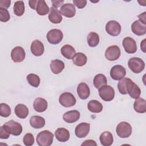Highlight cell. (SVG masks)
<instances>
[{
    "mask_svg": "<svg viewBox=\"0 0 146 146\" xmlns=\"http://www.w3.org/2000/svg\"><path fill=\"white\" fill-rule=\"evenodd\" d=\"M93 83L95 88L99 89L103 86L107 85V80L106 76L102 74H99L95 76Z\"/></svg>",
    "mask_w": 146,
    "mask_h": 146,
    "instance_id": "obj_32",
    "label": "cell"
},
{
    "mask_svg": "<svg viewBox=\"0 0 146 146\" xmlns=\"http://www.w3.org/2000/svg\"><path fill=\"white\" fill-rule=\"evenodd\" d=\"M60 13L61 15H63L66 17L72 18L76 14V9L73 4L70 3H65L61 6Z\"/></svg>",
    "mask_w": 146,
    "mask_h": 146,
    "instance_id": "obj_15",
    "label": "cell"
},
{
    "mask_svg": "<svg viewBox=\"0 0 146 146\" xmlns=\"http://www.w3.org/2000/svg\"><path fill=\"white\" fill-rule=\"evenodd\" d=\"M128 79V78H123L119 80L117 83V88L119 92L121 94H123V95L127 94V83Z\"/></svg>",
    "mask_w": 146,
    "mask_h": 146,
    "instance_id": "obj_36",
    "label": "cell"
},
{
    "mask_svg": "<svg viewBox=\"0 0 146 146\" xmlns=\"http://www.w3.org/2000/svg\"><path fill=\"white\" fill-rule=\"evenodd\" d=\"M123 46L126 52L128 54L135 53L137 51L136 41L131 37H125L123 40Z\"/></svg>",
    "mask_w": 146,
    "mask_h": 146,
    "instance_id": "obj_12",
    "label": "cell"
},
{
    "mask_svg": "<svg viewBox=\"0 0 146 146\" xmlns=\"http://www.w3.org/2000/svg\"><path fill=\"white\" fill-rule=\"evenodd\" d=\"M62 55L68 59H71L76 54L75 48L70 44L64 45L60 49Z\"/></svg>",
    "mask_w": 146,
    "mask_h": 146,
    "instance_id": "obj_27",
    "label": "cell"
},
{
    "mask_svg": "<svg viewBox=\"0 0 146 146\" xmlns=\"http://www.w3.org/2000/svg\"><path fill=\"white\" fill-rule=\"evenodd\" d=\"M129 68L134 73L139 74L143 71L145 68L144 62L140 58H131L128 62Z\"/></svg>",
    "mask_w": 146,
    "mask_h": 146,
    "instance_id": "obj_2",
    "label": "cell"
},
{
    "mask_svg": "<svg viewBox=\"0 0 146 146\" xmlns=\"http://www.w3.org/2000/svg\"><path fill=\"white\" fill-rule=\"evenodd\" d=\"M35 10L39 15H45L50 11V9L44 0H38Z\"/></svg>",
    "mask_w": 146,
    "mask_h": 146,
    "instance_id": "obj_30",
    "label": "cell"
},
{
    "mask_svg": "<svg viewBox=\"0 0 146 146\" xmlns=\"http://www.w3.org/2000/svg\"><path fill=\"white\" fill-rule=\"evenodd\" d=\"M28 83L34 87H38L40 84V78L38 75L35 74H29L27 76Z\"/></svg>",
    "mask_w": 146,
    "mask_h": 146,
    "instance_id": "obj_35",
    "label": "cell"
},
{
    "mask_svg": "<svg viewBox=\"0 0 146 146\" xmlns=\"http://www.w3.org/2000/svg\"><path fill=\"white\" fill-rule=\"evenodd\" d=\"M14 112L19 118L25 119L29 115V109L25 105L18 104L15 107Z\"/></svg>",
    "mask_w": 146,
    "mask_h": 146,
    "instance_id": "obj_28",
    "label": "cell"
},
{
    "mask_svg": "<svg viewBox=\"0 0 146 146\" xmlns=\"http://www.w3.org/2000/svg\"><path fill=\"white\" fill-rule=\"evenodd\" d=\"M99 95L103 100L105 102H110L115 97L114 89L110 86H103L99 88Z\"/></svg>",
    "mask_w": 146,
    "mask_h": 146,
    "instance_id": "obj_4",
    "label": "cell"
},
{
    "mask_svg": "<svg viewBox=\"0 0 146 146\" xmlns=\"http://www.w3.org/2000/svg\"><path fill=\"white\" fill-rule=\"evenodd\" d=\"M116 132L120 138H127L132 133V127L128 123L121 121L117 125Z\"/></svg>",
    "mask_w": 146,
    "mask_h": 146,
    "instance_id": "obj_3",
    "label": "cell"
},
{
    "mask_svg": "<svg viewBox=\"0 0 146 146\" xmlns=\"http://www.w3.org/2000/svg\"><path fill=\"white\" fill-rule=\"evenodd\" d=\"M51 3L52 4V7H55V8H58L59 6H60L62 5H63V3H64V0H55L51 1Z\"/></svg>",
    "mask_w": 146,
    "mask_h": 146,
    "instance_id": "obj_43",
    "label": "cell"
},
{
    "mask_svg": "<svg viewBox=\"0 0 146 146\" xmlns=\"http://www.w3.org/2000/svg\"><path fill=\"white\" fill-rule=\"evenodd\" d=\"M88 110L93 113H99L103 110V105L96 100H91L87 104Z\"/></svg>",
    "mask_w": 146,
    "mask_h": 146,
    "instance_id": "obj_31",
    "label": "cell"
},
{
    "mask_svg": "<svg viewBox=\"0 0 146 146\" xmlns=\"http://www.w3.org/2000/svg\"><path fill=\"white\" fill-rule=\"evenodd\" d=\"M80 112L77 110H71L65 112L63 115V119L66 123H73L80 118Z\"/></svg>",
    "mask_w": 146,
    "mask_h": 146,
    "instance_id": "obj_18",
    "label": "cell"
},
{
    "mask_svg": "<svg viewBox=\"0 0 146 146\" xmlns=\"http://www.w3.org/2000/svg\"><path fill=\"white\" fill-rule=\"evenodd\" d=\"M73 3L78 9H83L87 5V1H86V0H73Z\"/></svg>",
    "mask_w": 146,
    "mask_h": 146,
    "instance_id": "obj_41",
    "label": "cell"
},
{
    "mask_svg": "<svg viewBox=\"0 0 146 146\" xmlns=\"http://www.w3.org/2000/svg\"><path fill=\"white\" fill-rule=\"evenodd\" d=\"M134 110L139 113H144L146 112V102L141 98L136 99L133 103Z\"/></svg>",
    "mask_w": 146,
    "mask_h": 146,
    "instance_id": "obj_25",
    "label": "cell"
},
{
    "mask_svg": "<svg viewBox=\"0 0 146 146\" xmlns=\"http://www.w3.org/2000/svg\"><path fill=\"white\" fill-rule=\"evenodd\" d=\"M131 30L133 34L137 36H141L146 33V25L139 20L135 21L131 25Z\"/></svg>",
    "mask_w": 146,
    "mask_h": 146,
    "instance_id": "obj_16",
    "label": "cell"
},
{
    "mask_svg": "<svg viewBox=\"0 0 146 146\" xmlns=\"http://www.w3.org/2000/svg\"><path fill=\"white\" fill-rule=\"evenodd\" d=\"M30 124L34 128H42L45 125V120L43 117L40 116H33L30 119Z\"/></svg>",
    "mask_w": 146,
    "mask_h": 146,
    "instance_id": "obj_23",
    "label": "cell"
},
{
    "mask_svg": "<svg viewBox=\"0 0 146 146\" xmlns=\"http://www.w3.org/2000/svg\"><path fill=\"white\" fill-rule=\"evenodd\" d=\"M23 143L26 146H31L34 143V137L32 133H26L23 139Z\"/></svg>",
    "mask_w": 146,
    "mask_h": 146,
    "instance_id": "obj_38",
    "label": "cell"
},
{
    "mask_svg": "<svg viewBox=\"0 0 146 146\" xmlns=\"http://www.w3.org/2000/svg\"><path fill=\"white\" fill-rule=\"evenodd\" d=\"M126 74L125 68L121 65L113 66L110 71V76L115 80H119L123 78Z\"/></svg>",
    "mask_w": 146,
    "mask_h": 146,
    "instance_id": "obj_11",
    "label": "cell"
},
{
    "mask_svg": "<svg viewBox=\"0 0 146 146\" xmlns=\"http://www.w3.org/2000/svg\"><path fill=\"white\" fill-rule=\"evenodd\" d=\"M37 3H38V0H30L29 1V4L30 7L34 10L36 9Z\"/></svg>",
    "mask_w": 146,
    "mask_h": 146,
    "instance_id": "obj_45",
    "label": "cell"
},
{
    "mask_svg": "<svg viewBox=\"0 0 146 146\" xmlns=\"http://www.w3.org/2000/svg\"><path fill=\"white\" fill-rule=\"evenodd\" d=\"M77 93L81 99H87L90 95V90L88 86L85 83H79L77 87Z\"/></svg>",
    "mask_w": 146,
    "mask_h": 146,
    "instance_id": "obj_19",
    "label": "cell"
},
{
    "mask_svg": "<svg viewBox=\"0 0 146 146\" xmlns=\"http://www.w3.org/2000/svg\"><path fill=\"white\" fill-rule=\"evenodd\" d=\"M10 0H1L0 1V8L7 9L10 6Z\"/></svg>",
    "mask_w": 146,
    "mask_h": 146,
    "instance_id": "obj_42",
    "label": "cell"
},
{
    "mask_svg": "<svg viewBox=\"0 0 146 146\" xmlns=\"http://www.w3.org/2000/svg\"><path fill=\"white\" fill-rule=\"evenodd\" d=\"M25 51L22 47L17 46L11 50V58L14 62H22L25 59Z\"/></svg>",
    "mask_w": 146,
    "mask_h": 146,
    "instance_id": "obj_14",
    "label": "cell"
},
{
    "mask_svg": "<svg viewBox=\"0 0 146 146\" xmlns=\"http://www.w3.org/2000/svg\"><path fill=\"white\" fill-rule=\"evenodd\" d=\"M11 114V108L9 105L6 103L0 104V115L4 117L9 116Z\"/></svg>",
    "mask_w": 146,
    "mask_h": 146,
    "instance_id": "obj_37",
    "label": "cell"
},
{
    "mask_svg": "<svg viewBox=\"0 0 146 146\" xmlns=\"http://www.w3.org/2000/svg\"><path fill=\"white\" fill-rule=\"evenodd\" d=\"M48 42L52 44H57L59 43L63 37V33L61 30L56 29L50 30L46 35Z\"/></svg>",
    "mask_w": 146,
    "mask_h": 146,
    "instance_id": "obj_5",
    "label": "cell"
},
{
    "mask_svg": "<svg viewBox=\"0 0 146 146\" xmlns=\"http://www.w3.org/2000/svg\"><path fill=\"white\" fill-rule=\"evenodd\" d=\"M121 54L120 48L116 45L108 47L105 52V57L110 61H114L119 59Z\"/></svg>",
    "mask_w": 146,
    "mask_h": 146,
    "instance_id": "obj_9",
    "label": "cell"
},
{
    "mask_svg": "<svg viewBox=\"0 0 146 146\" xmlns=\"http://www.w3.org/2000/svg\"><path fill=\"white\" fill-rule=\"evenodd\" d=\"M10 18V14L6 9L0 8V21L2 22H7Z\"/></svg>",
    "mask_w": 146,
    "mask_h": 146,
    "instance_id": "obj_39",
    "label": "cell"
},
{
    "mask_svg": "<svg viewBox=\"0 0 146 146\" xmlns=\"http://www.w3.org/2000/svg\"><path fill=\"white\" fill-rule=\"evenodd\" d=\"M75 96L70 92H66L62 93L59 98V103L64 107H71L76 104Z\"/></svg>",
    "mask_w": 146,
    "mask_h": 146,
    "instance_id": "obj_6",
    "label": "cell"
},
{
    "mask_svg": "<svg viewBox=\"0 0 146 146\" xmlns=\"http://www.w3.org/2000/svg\"><path fill=\"white\" fill-rule=\"evenodd\" d=\"M14 13L15 15L20 17L25 13V4L23 1H18L14 3L13 7Z\"/></svg>",
    "mask_w": 146,
    "mask_h": 146,
    "instance_id": "obj_34",
    "label": "cell"
},
{
    "mask_svg": "<svg viewBox=\"0 0 146 146\" xmlns=\"http://www.w3.org/2000/svg\"><path fill=\"white\" fill-rule=\"evenodd\" d=\"M145 13L146 12H144L141 14L138 15V18H139V21L143 23L146 25V21H145Z\"/></svg>",
    "mask_w": 146,
    "mask_h": 146,
    "instance_id": "obj_46",
    "label": "cell"
},
{
    "mask_svg": "<svg viewBox=\"0 0 146 146\" xmlns=\"http://www.w3.org/2000/svg\"><path fill=\"white\" fill-rule=\"evenodd\" d=\"M48 19L51 23L58 24L62 21V17L60 11L56 8L51 7L48 14Z\"/></svg>",
    "mask_w": 146,
    "mask_h": 146,
    "instance_id": "obj_21",
    "label": "cell"
},
{
    "mask_svg": "<svg viewBox=\"0 0 146 146\" xmlns=\"http://www.w3.org/2000/svg\"><path fill=\"white\" fill-rule=\"evenodd\" d=\"M31 53L36 56H41L44 51V47L42 42L39 40H34L30 47Z\"/></svg>",
    "mask_w": 146,
    "mask_h": 146,
    "instance_id": "obj_17",
    "label": "cell"
},
{
    "mask_svg": "<svg viewBox=\"0 0 146 146\" xmlns=\"http://www.w3.org/2000/svg\"><path fill=\"white\" fill-rule=\"evenodd\" d=\"M81 145H94V146H96L97 144L93 140H85L81 144Z\"/></svg>",
    "mask_w": 146,
    "mask_h": 146,
    "instance_id": "obj_44",
    "label": "cell"
},
{
    "mask_svg": "<svg viewBox=\"0 0 146 146\" xmlns=\"http://www.w3.org/2000/svg\"><path fill=\"white\" fill-rule=\"evenodd\" d=\"M10 133L7 129L3 125L0 127V138L2 139H7L10 137Z\"/></svg>",
    "mask_w": 146,
    "mask_h": 146,
    "instance_id": "obj_40",
    "label": "cell"
},
{
    "mask_svg": "<svg viewBox=\"0 0 146 146\" xmlns=\"http://www.w3.org/2000/svg\"><path fill=\"white\" fill-rule=\"evenodd\" d=\"M99 35L95 32H91L88 34L87 36V42L89 46L91 47H96L99 43Z\"/></svg>",
    "mask_w": 146,
    "mask_h": 146,
    "instance_id": "obj_33",
    "label": "cell"
},
{
    "mask_svg": "<svg viewBox=\"0 0 146 146\" xmlns=\"http://www.w3.org/2000/svg\"><path fill=\"white\" fill-rule=\"evenodd\" d=\"M121 30L120 25L116 21H110L106 25V32L111 36H117L120 33Z\"/></svg>",
    "mask_w": 146,
    "mask_h": 146,
    "instance_id": "obj_8",
    "label": "cell"
},
{
    "mask_svg": "<svg viewBox=\"0 0 146 146\" xmlns=\"http://www.w3.org/2000/svg\"><path fill=\"white\" fill-rule=\"evenodd\" d=\"M90 130V124L87 123L79 124L75 129V135L79 138H83L88 135Z\"/></svg>",
    "mask_w": 146,
    "mask_h": 146,
    "instance_id": "obj_13",
    "label": "cell"
},
{
    "mask_svg": "<svg viewBox=\"0 0 146 146\" xmlns=\"http://www.w3.org/2000/svg\"><path fill=\"white\" fill-rule=\"evenodd\" d=\"M145 40L146 39H144L142 42H141V44H140V47H141V50L144 52H145Z\"/></svg>",
    "mask_w": 146,
    "mask_h": 146,
    "instance_id": "obj_47",
    "label": "cell"
},
{
    "mask_svg": "<svg viewBox=\"0 0 146 146\" xmlns=\"http://www.w3.org/2000/svg\"><path fill=\"white\" fill-rule=\"evenodd\" d=\"M100 143L103 146H110L112 144L113 138L112 134L109 131L103 132L99 137Z\"/></svg>",
    "mask_w": 146,
    "mask_h": 146,
    "instance_id": "obj_24",
    "label": "cell"
},
{
    "mask_svg": "<svg viewBox=\"0 0 146 146\" xmlns=\"http://www.w3.org/2000/svg\"><path fill=\"white\" fill-rule=\"evenodd\" d=\"M3 125L7 129L10 134L14 136H19L22 132L23 128L21 124L13 120H9Z\"/></svg>",
    "mask_w": 146,
    "mask_h": 146,
    "instance_id": "obj_7",
    "label": "cell"
},
{
    "mask_svg": "<svg viewBox=\"0 0 146 146\" xmlns=\"http://www.w3.org/2000/svg\"><path fill=\"white\" fill-rule=\"evenodd\" d=\"M47 102L42 98H37L33 103V107L35 111L38 112H43L47 108Z\"/></svg>",
    "mask_w": 146,
    "mask_h": 146,
    "instance_id": "obj_20",
    "label": "cell"
},
{
    "mask_svg": "<svg viewBox=\"0 0 146 146\" xmlns=\"http://www.w3.org/2000/svg\"><path fill=\"white\" fill-rule=\"evenodd\" d=\"M53 139V133L48 130H44L38 134L36 141L39 146H50L52 144Z\"/></svg>",
    "mask_w": 146,
    "mask_h": 146,
    "instance_id": "obj_1",
    "label": "cell"
},
{
    "mask_svg": "<svg viewBox=\"0 0 146 146\" xmlns=\"http://www.w3.org/2000/svg\"><path fill=\"white\" fill-rule=\"evenodd\" d=\"M56 139L60 142H66L70 139V132L64 128H58L55 132Z\"/></svg>",
    "mask_w": 146,
    "mask_h": 146,
    "instance_id": "obj_22",
    "label": "cell"
},
{
    "mask_svg": "<svg viewBox=\"0 0 146 146\" xmlns=\"http://www.w3.org/2000/svg\"><path fill=\"white\" fill-rule=\"evenodd\" d=\"M127 94L133 99L139 98L141 94V90L139 87L129 78L127 83Z\"/></svg>",
    "mask_w": 146,
    "mask_h": 146,
    "instance_id": "obj_10",
    "label": "cell"
},
{
    "mask_svg": "<svg viewBox=\"0 0 146 146\" xmlns=\"http://www.w3.org/2000/svg\"><path fill=\"white\" fill-rule=\"evenodd\" d=\"M87 61V58L86 55L82 52L76 53L72 58V62L75 66H84Z\"/></svg>",
    "mask_w": 146,
    "mask_h": 146,
    "instance_id": "obj_29",
    "label": "cell"
},
{
    "mask_svg": "<svg viewBox=\"0 0 146 146\" xmlns=\"http://www.w3.org/2000/svg\"><path fill=\"white\" fill-rule=\"evenodd\" d=\"M64 63L59 59L52 60L50 64V68L54 74H59L64 68Z\"/></svg>",
    "mask_w": 146,
    "mask_h": 146,
    "instance_id": "obj_26",
    "label": "cell"
}]
</instances>
